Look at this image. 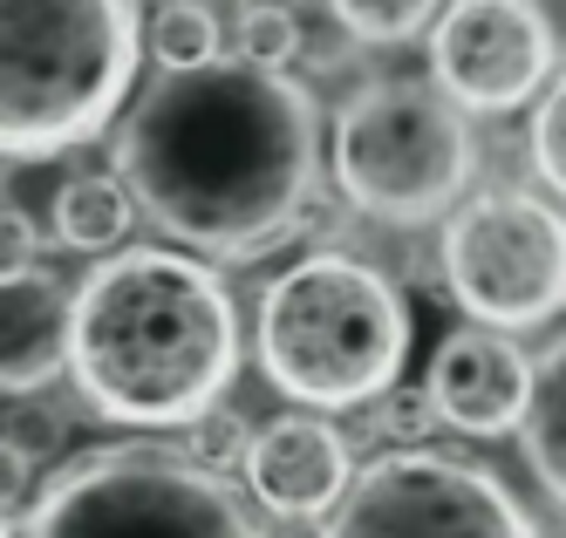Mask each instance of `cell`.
<instances>
[{"label":"cell","mask_w":566,"mask_h":538,"mask_svg":"<svg viewBox=\"0 0 566 538\" xmlns=\"http://www.w3.org/2000/svg\"><path fill=\"white\" fill-rule=\"evenodd\" d=\"M137 212L198 260H260L314 212L321 116L301 82L253 62L165 68L116 130Z\"/></svg>","instance_id":"obj_1"},{"label":"cell","mask_w":566,"mask_h":538,"mask_svg":"<svg viewBox=\"0 0 566 538\" xmlns=\"http://www.w3.org/2000/svg\"><path fill=\"white\" fill-rule=\"evenodd\" d=\"M69 376L103 423L185 430L239 376L226 279L171 245H116L69 294Z\"/></svg>","instance_id":"obj_2"},{"label":"cell","mask_w":566,"mask_h":538,"mask_svg":"<svg viewBox=\"0 0 566 538\" xmlns=\"http://www.w3.org/2000/svg\"><path fill=\"white\" fill-rule=\"evenodd\" d=\"M144 55L137 0H0V157L103 137Z\"/></svg>","instance_id":"obj_3"},{"label":"cell","mask_w":566,"mask_h":538,"mask_svg":"<svg viewBox=\"0 0 566 538\" xmlns=\"http://www.w3.org/2000/svg\"><path fill=\"white\" fill-rule=\"evenodd\" d=\"M410 361V300L355 253H307L260 294V368L307 409H361Z\"/></svg>","instance_id":"obj_4"},{"label":"cell","mask_w":566,"mask_h":538,"mask_svg":"<svg viewBox=\"0 0 566 538\" xmlns=\"http://www.w3.org/2000/svg\"><path fill=\"white\" fill-rule=\"evenodd\" d=\"M335 184L355 212L389 225H430L478 171L471 116L423 75H382L355 89L328 137Z\"/></svg>","instance_id":"obj_5"},{"label":"cell","mask_w":566,"mask_h":538,"mask_svg":"<svg viewBox=\"0 0 566 538\" xmlns=\"http://www.w3.org/2000/svg\"><path fill=\"white\" fill-rule=\"evenodd\" d=\"M21 538H260V525L226 471L157 443H103L34 490Z\"/></svg>","instance_id":"obj_6"},{"label":"cell","mask_w":566,"mask_h":538,"mask_svg":"<svg viewBox=\"0 0 566 538\" xmlns=\"http://www.w3.org/2000/svg\"><path fill=\"white\" fill-rule=\"evenodd\" d=\"M443 286L484 327H546L566 314V212L533 191H478L443 225Z\"/></svg>","instance_id":"obj_7"},{"label":"cell","mask_w":566,"mask_h":538,"mask_svg":"<svg viewBox=\"0 0 566 538\" xmlns=\"http://www.w3.org/2000/svg\"><path fill=\"white\" fill-rule=\"evenodd\" d=\"M321 538H539L512 484L443 450H389L328 505Z\"/></svg>","instance_id":"obj_8"},{"label":"cell","mask_w":566,"mask_h":538,"mask_svg":"<svg viewBox=\"0 0 566 538\" xmlns=\"http://www.w3.org/2000/svg\"><path fill=\"white\" fill-rule=\"evenodd\" d=\"M553 41L533 0H451L430 21V82L458 109H518L546 89Z\"/></svg>","instance_id":"obj_9"},{"label":"cell","mask_w":566,"mask_h":538,"mask_svg":"<svg viewBox=\"0 0 566 538\" xmlns=\"http://www.w3.org/2000/svg\"><path fill=\"white\" fill-rule=\"evenodd\" d=\"M430 409L443 430L458 436H512L533 395V361L518 355L505 327H458L430 355Z\"/></svg>","instance_id":"obj_10"},{"label":"cell","mask_w":566,"mask_h":538,"mask_svg":"<svg viewBox=\"0 0 566 538\" xmlns=\"http://www.w3.org/2000/svg\"><path fill=\"white\" fill-rule=\"evenodd\" d=\"M239 471H247V490L266 511H280V518H328V505L355 477V457H348V436L328 416L301 409V416L260 423L247 436Z\"/></svg>","instance_id":"obj_11"},{"label":"cell","mask_w":566,"mask_h":538,"mask_svg":"<svg viewBox=\"0 0 566 538\" xmlns=\"http://www.w3.org/2000/svg\"><path fill=\"white\" fill-rule=\"evenodd\" d=\"M69 376V286L42 266L0 279V395H34Z\"/></svg>","instance_id":"obj_12"},{"label":"cell","mask_w":566,"mask_h":538,"mask_svg":"<svg viewBox=\"0 0 566 538\" xmlns=\"http://www.w3.org/2000/svg\"><path fill=\"white\" fill-rule=\"evenodd\" d=\"M130 219H137V198L124 191V178H109V171L62 178L55 204H49V225H55L62 253H116V245L130 239Z\"/></svg>","instance_id":"obj_13"},{"label":"cell","mask_w":566,"mask_h":538,"mask_svg":"<svg viewBox=\"0 0 566 538\" xmlns=\"http://www.w3.org/2000/svg\"><path fill=\"white\" fill-rule=\"evenodd\" d=\"M518 436H525V464H533V477L566 505V341H553L533 361V395H525Z\"/></svg>","instance_id":"obj_14"},{"label":"cell","mask_w":566,"mask_h":538,"mask_svg":"<svg viewBox=\"0 0 566 538\" xmlns=\"http://www.w3.org/2000/svg\"><path fill=\"white\" fill-rule=\"evenodd\" d=\"M219 14L206 0H165L150 21V55L165 68H198V62H219Z\"/></svg>","instance_id":"obj_15"},{"label":"cell","mask_w":566,"mask_h":538,"mask_svg":"<svg viewBox=\"0 0 566 538\" xmlns=\"http://www.w3.org/2000/svg\"><path fill=\"white\" fill-rule=\"evenodd\" d=\"M443 0H328V14L355 34V41H376V49H396L437 21Z\"/></svg>","instance_id":"obj_16"},{"label":"cell","mask_w":566,"mask_h":538,"mask_svg":"<svg viewBox=\"0 0 566 538\" xmlns=\"http://www.w3.org/2000/svg\"><path fill=\"white\" fill-rule=\"evenodd\" d=\"M301 55V14L287 0H260V8L239 14V62L253 68H287Z\"/></svg>","instance_id":"obj_17"},{"label":"cell","mask_w":566,"mask_h":538,"mask_svg":"<svg viewBox=\"0 0 566 538\" xmlns=\"http://www.w3.org/2000/svg\"><path fill=\"white\" fill-rule=\"evenodd\" d=\"M369 409V436H382L389 450H410V443H430L443 423H437V409H430V395L423 389H382V395H369L361 402Z\"/></svg>","instance_id":"obj_18"},{"label":"cell","mask_w":566,"mask_h":538,"mask_svg":"<svg viewBox=\"0 0 566 538\" xmlns=\"http://www.w3.org/2000/svg\"><path fill=\"white\" fill-rule=\"evenodd\" d=\"M533 163H539V178L566 198V75L539 89V109H533Z\"/></svg>","instance_id":"obj_19"},{"label":"cell","mask_w":566,"mask_h":538,"mask_svg":"<svg viewBox=\"0 0 566 538\" xmlns=\"http://www.w3.org/2000/svg\"><path fill=\"white\" fill-rule=\"evenodd\" d=\"M185 457H198L206 471H232L239 457H247V423L226 416V409L212 402L206 416H191V423H185Z\"/></svg>","instance_id":"obj_20"},{"label":"cell","mask_w":566,"mask_h":538,"mask_svg":"<svg viewBox=\"0 0 566 538\" xmlns=\"http://www.w3.org/2000/svg\"><path fill=\"white\" fill-rule=\"evenodd\" d=\"M14 443L28 450V457H49V450H62V409L49 402V389L14 395Z\"/></svg>","instance_id":"obj_21"},{"label":"cell","mask_w":566,"mask_h":538,"mask_svg":"<svg viewBox=\"0 0 566 538\" xmlns=\"http://www.w3.org/2000/svg\"><path fill=\"white\" fill-rule=\"evenodd\" d=\"M34 260H42V239H34V219L14 212V204H0V279L28 273Z\"/></svg>","instance_id":"obj_22"},{"label":"cell","mask_w":566,"mask_h":538,"mask_svg":"<svg viewBox=\"0 0 566 538\" xmlns=\"http://www.w3.org/2000/svg\"><path fill=\"white\" fill-rule=\"evenodd\" d=\"M28 498H34V457L14 436H0V518H14Z\"/></svg>","instance_id":"obj_23"},{"label":"cell","mask_w":566,"mask_h":538,"mask_svg":"<svg viewBox=\"0 0 566 538\" xmlns=\"http://www.w3.org/2000/svg\"><path fill=\"white\" fill-rule=\"evenodd\" d=\"M533 14H539V28L553 41V55H566V0H533Z\"/></svg>","instance_id":"obj_24"},{"label":"cell","mask_w":566,"mask_h":538,"mask_svg":"<svg viewBox=\"0 0 566 538\" xmlns=\"http://www.w3.org/2000/svg\"><path fill=\"white\" fill-rule=\"evenodd\" d=\"M0 538H14V531H8V518H0Z\"/></svg>","instance_id":"obj_25"}]
</instances>
